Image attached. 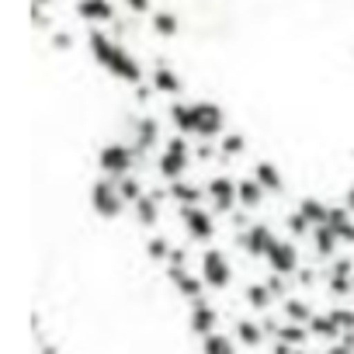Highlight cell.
I'll return each instance as SVG.
<instances>
[{
    "label": "cell",
    "instance_id": "6da1fadb",
    "mask_svg": "<svg viewBox=\"0 0 354 354\" xmlns=\"http://www.w3.org/2000/svg\"><path fill=\"white\" fill-rule=\"evenodd\" d=\"M167 115L185 139H219L226 132V111L216 101H174Z\"/></svg>",
    "mask_w": 354,
    "mask_h": 354
},
{
    "label": "cell",
    "instance_id": "7a4b0ae2",
    "mask_svg": "<svg viewBox=\"0 0 354 354\" xmlns=\"http://www.w3.org/2000/svg\"><path fill=\"white\" fill-rule=\"evenodd\" d=\"M87 49H91V59H94L104 73H111L115 80L132 84V87L142 84V63H139L118 39H111L108 32L94 28V32L87 35Z\"/></svg>",
    "mask_w": 354,
    "mask_h": 354
},
{
    "label": "cell",
    "instance_id": "3957f363",
    "mask_svg": "<svg viewBox=\"0 0 354 354\" xmlns=\"http://www.w3.org/2000/svg\"><path fill=\"white\" fill-rule=\"evenodd\" d=\"M156 167H160V177H163L167 185L181 181L185 170L192 167V142L185 136H170L163 142V153H160V163Z\"/></svg>",
    "mask_w": 354,
    "mask_h": 354
},
{
    "label": "cell",
    "instance_id": "277c9868",
    "mask_svg": "<svg viewBox=\"0 0 354 354\" xmlns=\"http://www.w3.org/2000/svg\"><path fill=\"white\" fill-rule=\"evenodd\" d=\"M136 149L129 142H104L101 153H97V163H101V177H111V181H118V177H129L136 170Z\"/></svg>",
    "mask_w": 354,
    "mask_h": 354
},
{
    "label": "cell",
    "instance_id": "5b68a950",
    "mask_svg": "<svg viewBox=\"0 0 354 354\" xmlns=\"http://www.w3.org/2000/svg\"><path fill=\"white\" fill-rule=\"evenodd\" d=\"M198 278H202L205 288H216V292L230 288V281H233L230 257H226L223 250H216V247L202 250V257H198Z\"/></svg>",
    "mask_w": 354,
    "mask_h": 354
},
{
    "label": "cell",
    "instance_id": "8992f818",
    "mask_svg": "<svg viewBox=\"0 0 354 354\" xmlns=\"http://www.w3.org/2000/svg\"><path fill=\"white\" fill-rule=\"evenodd\" d=\"M91 205L101 219H118L125 212V202H122L118 185L111 181V177H97V185L91 188Z\"/></svg>",
    "mask_w": 354,
    "mask_h": 354
},
{
    "label": "cell",
    "instance_id": "52a82bcc",
    "mask_svg": "<svg viewBox=\"0 0 354 354\" xmlns=\"http://www.w3.org/2000/svg\"><path fill=\"white\" fill-rule=\"evenodd\" d=\"M264 261L271 264V271H274L278 278H288V274L299 271V250H295L292 240H274L271 250L264 254Z\"/></svg>",
    "mask_w": 354,
    "mask_h": 354
},
{
    "label": "cell",
    "instance_id": "ba28073f",
    "mask_svg": "<svg viewBox=\"0 0 354 354\" xmlns=\"http://www.w3.org/2000/svg\"><path fill=\"white\" fill-rule=\"evenodd\" d=\"M181 216H185V230H188V236H192L195 243H209V240L216 236V219H212V212H205L202 205L181 209Z\"/></svg>",
    "mask_w": 354,
    "mask_h": 354
},
{
    "label": "cell",
    "instance_id": "9c48e42d",
    "mask_svg": "<svg viewBox=\"0 0 354 354\" xmlns=\"http://www.w3.org/2000/svg\"><path fill=\"white\" fill-rule=\"evenodd\" d=\"M205 198H212V209L230 216L236 209V181L233 177H212L205 185Z\"/></svg>",
    "mask_w": 354,
    "mask_h": 354
},
{
    "label": "cell",
    "instance_id": "30bf717a",
    "mask_svg": "<svg viewBox=\"0 0 354 354\" xmlns=\"http://www.w3.org/2000/svg\"><path fill=\"white\" fill-rule=\"evenodd\" d=\"M77 18H84L91 28H104L115 21V4L111 0H77Z\"/></svg>",
    "mask_w": 354,
    "mask_h": 354
},
{
    "label": "cell",
    "instance_id": "8fae6325",
    "mask_svg": "<svg viewBox=\"0 0 354 354\" xmlns=\"http://www.w3.org/2000/svg\"><path fill=\"white\" fill-rule=\"evenodd\" d=\"M216 326H219L216 306L205 302V299H195V302H192V330H195L198 337H209V333H216Z\"/></svg>",
    "mask_w": 354,
    "mask_h": 354
},
{
    "label": "cell",
    "instance_id": "7c38bea8",
    "mask_svg": "<svg viewBox=\"0 0 354 354\" xmlns=\"http://www.w3.org/2000/svg\"><path fill=\"white\" fill-rule=\"evenodd\" d=\"M156 142H160V122H156L153 115H142V118L136 122V139H132V149H136V156L149 153Z\"/></svg>",
    "mask_w": 354,
    "mask_h": 354
},
{
    "label": "cell",
    "instance_id": "4fadbf2b",
    "mask_svg": "<svg viewBox=\"0 0 354 354\" xmlns=\"http://www.w3.org/2000/svg\"><path fill=\"white\" fill-rule=\"evenodd\" d=\"M149 87H153L156 94H170V97H177V94L185 91L181 77H177L167 63H156V66H153V73H149Z\"/></svg>",
    "mask_w": 354,
    "mask_h": 354
},
{
    "label": "cell",
    "instance_id": "5bb4252c",
    "mask_svg": "<svg viewBox=\"0 0 354 354\" xmlns=\"http://www.w3.org/2000/svg\"><path fill=\"white\" fill-rule=\"evenodd\" d=\"M326 226H330V233L337 236V243H354V216H351L347 209H330Z\"/></svg>",
    "mask_w": 354,
    "mask_h": 354
},
{
    "label": "cell",
    "instance_id": "9a60e30c",
    "mask_svg": "<svg viewBox=\"0 0 354 354\" xmlns=\"http://www.w3.org/2000/svg\"><path fill=\"white\" fill-rule=\"evenodd\" d=\"M254 181L264 188V195H281L285 192V177L274 163H257L254 167Z\"/></svg>",
    "mask_w": 354,
    "mask_h": 354
},
{
    "label": "cell",
    "instance_id": "2e32d148",
    "mask_svg": "<svg viewBox=\"0 0 354 354\" xmlns=\"http://www.w3.org/2000/svg\"><path fill=\"white\" fill-rule=\"evenodd\" d=\"M264 188L254 181V177H247V181H236V209H261L264 205Z\"/></svg>",
    "mask_w": 354,
    "mask_h": 354
},
{
    "label": "cell",
    "instance_id": "e0dca14e",
    "mask_svg": "<svg viewBox=\"0 0 354 354\" xmlns=\"http://www.w3.org/2000/svg\"><path fill=\"white\" fill-rule=\"evenodd\" d=\"M278 236L268 230V226H247V236H243V247H247V254H254V257H264L268 250H271V243H274Z\"/></svg>",
    "mask_w": 354,
    "mask_h": 354
},
{
    "label": "cell",
    "instance_id": "ac0fdd59",
    "mask_svg": "<svg viewBox=\"0 0 354 354\" xmlns=\"http://www.w3.org/2000/svg\"><path fill=\"white\" fill-rule=\"evenodd\" d=\"M160 202H163V192L142 195V198L136 202V219H139V226H156V219H160Z\"/></svg>",
    "mask_w": 354,
    "mask_h": 354
},
{
    "label": "cell",
    "instance_id": "d6986e66",
    "mask_svg": "<svg viewBox=\"0 0 354 354\" xmlns=\"http://www.w3.org/2000/svg\"><path fill=\"white\" fill-rule=\"evenodd\" d=\"M170 195H174L177 202H181L185 209H192V205H202V198H205V188H198V185H188L185 177H181V181H174V185H170Z\"/></svg>",
    "mask_w": 354,
    "mask_h": 354
},
{
    "label": "cell",
    "instance_id": "ffe728a7",
    "mask_svg": "<svg viewBox=\"0 0 354 354\" xmlns=\"http://www.w3.org/2000/svg\"><path fill=\"white\" fill-rule=\"evenodd\" d=\"M202 354H236V340L230 333L216 330V333L202 337Z\"/></svg>",
    "mask_w": 354,
    "mask_h": 354
},
{
    "label": "cell",
    "instance_id": "44dd1931",
    "mask_svg": "<svg viewBox=\"0 0 354 354\" xmlns=\"http://www.w3.org/2000/svg\"><path fill=\"white\" fill-rule=\"evenodd\" d=\"M149 25H153V32H156L160 39H174V35H177V28H181V21H177V15H174V11H153Z\"/></svg>",
    "mask_w": 354,
    "mask_h": 354
},
{
    "label": "cell",
    "instance_id": "7402d4cb",
    "mask_svg": "<svg viewBox=\"0 0 354 354\" xmlns=\"http://www.w3.org/2000/svg\"><path fill=\"white\" fill-rule=\"evenodd\" d=\"M236 337H240L247 347H257V344L264 340V330H261L257 323H247V319H240V323H236Z\"/></svg>",
    "mask_w": 354,
    "mask_h": 354
},
{
    "label": "cell",
    "instance_id": "603a6c76",
    "mask_svg": "<svg viewBox=\"0 0 354 354\" xmlns=\"http://www.w3.org/2000/svg\"><path fill=\"white\" fill-rule=\"evenodd\" d=\"M243 153V136H236V132H223V142H219V156H240Z\"/></svg>",
    "mask_w": 354,
    "mask_h": 354
},
{
    "label": "cell",
    "instance_id": "cb8c5ba5",
    "mask_svg": "<svg viewBox=\"0 0 354 354\" xmlns=\"http://www.w3.org/2000/svg\"><path fill=\"white\" fill-rule=\"evenodd\" d=\"M247 299L254 302V309H268V306H271V292H268V285H254V288H247Z\"/></svg>",
    "mask_w": 354,
    "mask_h": 354
},
{
    "label": "cell",
    "instance_id": "d4e9b609",
    "mask_svg": "<svg viewBox=\"0 0 354 354\" xmlns=\"http://www.w3.org/2000/svg\"><path fill=\"white\" fill-rule=\"evenodd\" d=\"M285 313H288V319H295V323H306V319H309V306H302L299 299H288V302H285Z\"/></svg>",
    "mask_w": 354,
    "mask_h": 354
},
{
    "label": "cell",
    "instance_id": "484cf974",
    "mask_svg": "<svg viewBox=\"0 0 354 354\" xmlns=\"http://www.w3.org/2000/svg\"><path fill=\"white\" fill-rule=\"evenodd\" d=\"M149 257L167 264V257H170V243H167V240H153V243H149Z\"/></svg>",
    "mask_w": 354,
    "mask_h": 354
},
{
    "label": "cell",
    "instance_id": "4316f807",
    "mask_svg": "<svg viewBox=\"0 0 354 354\" xmlns=\"http://www.w3.org/2000/svg\"><path fill=\"white\" fill-rule=\"evenodd\" d=\"M118 4H125L132 15H149L153 11V0H118Z\"/></svg>",
    "mask_w": 354,
    "mask_h": 354
},
{
    "label": "cell",
    "instance_id": "83f0119b",
    "mask_svg": "<svg viewBox=\"0 0 354 354\" xmlns=\"http://www.w3.org/2000/svg\"><path fill=\"white\" fill-rule=\"evenodd\" d=\"M344 209L354 216V185H351V188H347V195H344Z\"/></svg>",
    "mask_w": 354,
    "mask_h": 354
},
{
    "label": "cell",
    "instance_id": "f1b7e54d",
    "mask_svg": "<svg viewBox=\"0 0 354 354\" xmlns=\"http://www.w3.org/2000/svg\"><path fill=\"white\" fill-rule=\"evenodd\" d=\"M53 46H59V49H70V35H53Z\"/></svg>",
    "mask_w": 354,
    "mask_h": 354
},
{
    "label": "cell",
    "instance_id": "f546056e",
    "mask_svg": "<svg viewBox=\"0 0 354 354\" xmlns=\"http://www.w3.org/2000/svg\"><path fill=\"white\" fill-rule=\"evenodd\" d=\"M351 292H354V285H351Z\"/></svg>",
    "mask_w": 354,
    "mask_h": 354
}]
</instances>
